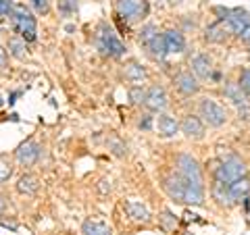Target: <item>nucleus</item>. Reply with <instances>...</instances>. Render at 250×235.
Listing matches in <instances>:
<instances>
[{
    "label": "nucleus",
    "mask_w": 250,
    "mask_h": 235,
    "mask_svg": "<svg viewBox=\"0 0 250 235\" xmlns=\"http://www.w3.org/2000/svg\"><path fill=\"white\" fill-rule=\"evenodd\" d=\"M169 4H182V0H169Z\"/></svg>",
    "instance_id": "a19ab883"
},
{
    "label": "nucleus",
    "mask_w": 250,
    "mask_h": 235,
    "mask_svg": "<svg viewBox=\"0 0 250 235\" xmlns=\"http://www.w3.org/2000/svg\"><path fill=\"white\" fill-rule=\"evenodd\" d=\"M240 85H242V90L246 92V96L250 98V67L242 71V75H240Z\"/></svg>",
    "instance_id": "473e14b6"
},
{
    "label": "nucleus",
    "mask_w": 250,
    "mask_h": 235,
    "mask_svg": "<svg viewBox=\"0 0 250 235\" xmlns=\"http://www.w3.org/2000/svg\"><path fill=\"white\" fill-rule=\"evenodd\" d=\"M38 187H40V183H38V177H36V175H29V173L23 175L19 181H17V190H19L21 194H27V196L36 194Z\"/></svg>",
    "instance_id": "4be33fe9"
},
{
    "label": "nucleus",
    "mask_w": 250,
    "mask_h": 235,
    "mask_svg": "<svg viewBox=\"0 0 250 235\" xmlns=\"http://www.w3.org/2000/svg\"><path fill=\"white\" fill-rule=\"evenodd\" d=\"M146 108L150 113H161L167 108V92L165 88H161V85H150L146 92Z\"/></svg>",
    "instance_id": "1a4fd4ad"
},
{
    "label": "nucleus",
    "mask_w": 250,
    "mask_h": 235,
    "mask_svg": "<svg viewBox=\"0 0 250 235\" xmlns=\"http://www.w3.org/2000/svg\"><path fill=\"white\" fill-rule=\"evenodd\" d=\"M179 129L184 131L186 137L198 139V137L205 136V123L200 121V117H194V115L184 117V121H182V125H179Z\"/></svg>",
    "instance_id": "f8f14e48"
},
{
    "label": "nucleus",
    "mask_w": 250,
    "mask_h": 235,
    "mask_svg": "<svg viewBox=\"0 0 250 235\" xmlns=\"http://www.w3.org/2000/svg\"><path fill=\"white\" fill-rule=\"evenodd\" d=\"M163 190L167 192V196L171 200L179 202V204H196V206H200L202 202H205V192H202V187L190 183L186 177H182L179 173L167 177L165 183H163Z\"/></svg>",
    "instance_id": "f257e3e1"
},
{
    "label": "nucleus",
    "mask_w": 250,
    "mask_h": 235,
    "mask_svg": "<svg viewBox=\"0 0 250 235\" xmlns=\"http://www.w3.org/2000/svg\"><path fill=\"white\" fill-rule=\"evenodd\" d=\"M146 92L142 85H134V88H129V102L131 104H144L146 102Z\"/></svg>",
    "instance_id": "bb28decb"
},
{
    "label": "nucleus",
    "mask_w": 250,
    "mask_h": 235,
    "mask_svg": "<svg viewBox=\"0 0 250 235\" xmlns=\"http://www.w3.org/2000/svg\"><path fill=\"white\" fill-rule=\"evenodd\" d=\"M29 4L34 6L38 15H48V11H50L48 0H29Z\"/></svg>",
    "instance_id": "2f4dec72"
},
{
    "label": "nucleus",
    "mask_w": 250,
    "mask_h": 235,
    "mask_svg": "<svg viewBox=\"0 0 250 235\" xmlns=\"http://www.w3.org/2000/svg\"><path fill=\"white\" fill-rule=\"evenodd\" d=\"M9 52H11V57L23 60V59L27 57L25 40H23V38H11V40H9Z\"/></svg>",
    "instance_id": "393cba45"
},
{
    "label": "nucleus",
    "mask_w": 250,
    "mask_h": 235,
    "mask_svg": "<svg viewBox=\"0 0 250 235\" xmlns=\"http://www.w3.org/2000/svg\"><path fill=\"white\" fill-rule=\"evenodd\" d=\"M57 9L61 17H73L77 13V0H57Z\"/></svg>",
    "instance_id": "a878e982"
},
{
    "label": "nucleus",
    "mask_w": 250,
    "mask_h": 235,
    "mask_svg": "<svg viewBox=\"0 0 250 235\" xmlns=\"http://www.w3.org/2000/svg\"><path fill=\"white\" fill-rule=\"evenodd\" d=\"M108 150H113L115 156H125V152H127V148H125V144L121 142L119 137L111 136L108 137Z\"/></svg>",
    "instance_id": "c756f323"
},
{
    "label": "nucleus",
    "mask_w": 250,
    "mask_h": 235,
    "mask_svg": "<svg viewBox=\"0 0 250 235\" xmlns=\"http://www.w3.org/2000/svg\"><path fill=\"white\" fill-rule=\"evenodd\" d=\"M225 25H228V29L231 31V34H242L248 25H250V13L244 11V9H231L228 21H225Z\"/></svg>",
    "instance_id": "9d476101"
},
{
    "label": "nucleus",
    "mask_w": 250,
    "mask_h": 235,
    "mask_svg": "<svg viewBox=\"0 0 250 235\" xmlns=\"http://www.w3.org/2000/svg\"><path fill=\"white\" fill-rule=\"evenodd\" d=\"M4 104V100H2V96H0V106H2Z\"/></svg>",
    "instance_id": "79ce46f5"
},
{
    "label": "nucleus",
    "mask_w": 250,
    "mask_h": 235,
    "mask_svg": "<svg viewBox=\"0 0 250 235\" xmlns=\"http://www.w3.org/2000/svg\"><path fill=\"white\" fill-rule=\"evenodd\" d=\"M229 194H231L233 204H236V202H244L248 198V194H250V181L246 177H242V179H238V181L229 183Z\"/></svg>",
    "instance_id": "a211bd4d"
},
{
    "label": "nucleus",
    "mask_w": 250,
    "mask_h": 235,
    "mask_svg": "<svg viewBox=\"0 0 250 235\" xmlns=\"http://www.w3.org/2000/svg\"><path fill=\"white\" fill-rule=\"evenodd\" d=\"M163 223H165L167 229H171V227H175V216L171 213H163Z\"/></svg>",
    "instance_id": "e433bc0d"
},
{
    "label": "nucleus",
    "mask_w": 250,
    "mask_h": 235,
    "mask_svg": "<svg viewBox=\"0 0 250 235\" xmlns=\"http://www.w3.org/2000/svg\"><path fill=\"white\" fill-rule=\"evenodd\" d=\"M215 15H219V21H228V17H229V13H231V9H223V6H215Z\"/></svg>",
    "instance_id": "c9c22d12"
},
{
    "label": "nucleus",
    "mask_w": 250,
    "mask_h": 235,
    "mask_svg": "<svg viewBox=\"0 0 250 235\" xmlns=\"http://www.w3.org/2000/svg\"><path fill=\"white\" fill-rule=\"evenodd\" d=\"M210 71H213V67H210V59L207 54H198V57L192 59V73L198 77V79H207L210 77Z\"/></svg>",
    "instance_id": "dca6fc26"
},
{
    "label": "nucleus",
    "mask_w": 250,
    "mask_h": 235,
    "mask_svg": "<svg viewBox=\"0 0 250 235\" xmlns=\"http://www.w3.org/2000/svg\"><path fill=\"white\" fill-rule=\"evenodd\" d=\"M83 235H113V231H111V227L100 221H85Z\"/></svg>",
    "instance_id": "5701e85b"
},
{
    "label": "nucleus",
    "mask_w": 250,
    "mask_h": 235,
    "mask_svg": "<svg viewBox=\"0 0 250 235\" xmlns=\"http://www.w3.org/2000/svg\"><path fill=\"white\" fill-rule=\"evenodd\" d=\"M248 54H250V52H248Z\"/></svg>",
    "instance_id": "37998d69"
},
{
    "label": "nucleus",
    "mask_w": 250,
    "mask_h": 235,
    "mask_svg": "<svg viewBox=\"0 0 250 235\" xmlns=\"http://www.w3.org/2000/svg\"><path fill=\"white\" fill-rule=\"evenodd\" d=\"M13 175V164L9 158H4V156H0V185L6 183Z\"/></svg>",
    "instance_id": "cd10ccee"
},
{
    "label": "nucleus",
    "mask_w": 250,
    "mask_h": 235,
    "mask_svg": "<svg viewBox=\"0 0 250 235\" xmlns=\"http://www.w3.org/2000/svg\"><path fill=\"white\" fill-rule=\"evenodd\" d=\"M223 94H225V96H228L236 106L248 104V96H246V92L242 90V85H240V83H225Z\"/></svg>",
    "instance_id": "412c9836"
},
{
    "label": "nucleus",
    "mask_w": 250,
    "mask_h": 235,
    "mask_svg": "<svg viewBox=\"0 0 250 235\" xmlns=\"http://www.w3.org/2000/svg\"><path fill=\"white\" fill-rule=\"evenodd\" d=\"M163 38H165V44H167V52H169V54H179V52H184L186 40H184V34H182L179 29H167L165 34H163Z\"/></svg>",
    "instance_id": "ddd939ff"
},
{
    "label": "nucleus",
    "mask_w": 250,
    "mask_h": 235,
    "mask_svg": "<svg viewBox=\"0 0 250 235\" xmlns=\"http://www.w3.org/2000/svg\"><path fill=\"white\" fill-rule=\"evenodd\" d=\"M38 156H40V146H38L34 139H27V142H23L17 150H15V158L21 167H34Z\"/></svg>",
    "instance_id": "6e6552de"
},
{
    "label": "nucleus",
    "mask_w": 250,
    "mask_h": 235,
    "mask_svg": "<svg viewBox=\"0 0 250 235\" xmlns=\"http://www.w3.org/2000/svg\"><path fill=\"white\" fill-rule=\"evenodd\" d=\"M96 46L98 50L106 54V57H113V59H121L125 54V44L117 38L115 31L108 27V23H100L98 25V34H96Z\"/></svg>",
    "instance_id": "f03ea898"
},
{
    "label": "nucleus",
    "mask_w": 250,
    "mask_h": 235,
    "mask_svg": "<svg viewBox=\"0 0 250 235\" xmlns=\"http://www.w3.org/2000/svg\"><path fill=\"white\" fill-rule=\"evenodd\" d=\"M138 127L140 129H146V131L152 129V117L150 115H142V119L138 121Z\"/></svg>",
    "instance_id": "72a5a7b5"
},
{
    "label": "nucleus",
    "mask_w": 250,
    "mask_h": 235,
    "mask_svg": "<svg viewBox=\"0 0 250 235\" xmlns=\"http://www.w3.org/2000/svg\"><path fill=\"white\" fill-rule=\"evenodd\" d=\"M125 79L134 81V83L146 79V69L142 65H138V62H129V65L125 67Z\"/></svg>",
    "instance_id": "b1692460"
},
{
    "label": "nucleus",
    "mask_w": 250,
    "mask_h": 235,
    "mask_svg": "<svg viewBox=\"0 0 250 235\" xmlns=\"http://www.w3.org/2000/svg\"><path fill=\"white\" fill-rule=\"evenodd\" d=\"M146 50L150 52V57L152 59H159V60H163L167 57V44H165V38H163V34H156L150 42L146 44Z\"/></svg>",
    "instance_id": "aec40b11"
},
{
    "label": "nucleus",
    "mask_w": 250,
    "mask_h": 235,
    "mask_svg": "<svg viewBox=\"0 0 250 235\" xmlns=\"http://www.w3.org/2000/svg\"><path fill=\"white\" fill-rule=\"evenodd\" d=\"M156 129H159L161 136L171 137V136H175V133L179 131V123L171 115H161L159 119H156Z\"/></svg>",
    "instance_id": "6ab92c4d"
},
{
    "label": "nucleus",
    "mask_w": 250,
    "mask_h": 235,
    "mask_svg": "<svg viewBox=\"0 0 250 235\" xmlns=\"http://www.w3.org/2000/svg\"><path fill=\"white\" fill-rule=\"evenodd\" d=\"M4 208H6V198H4V196H0V213H2Z\"/></svg>",
    "instance_id": "ea45409f"
},
{
    "label": "nucleus",
    "mask_w": 250,
    "mask_h": 235,
    "mask_svg": "<svg viewBox=\"0 0 250 235\" xmlns=\"http://www.w3.org/2000/svg\"><path fill=\"white\" fill-rule=\"evenodd\" d=\"M156 34H159L156 25H144L142 29H140V34H138V40H140V44H142V46H146Z\"/></svg>",
    "instance_id": "c85d7f7f"
},
{
    "label": "nucleus",
    "mask_w": 250,
    "mask_h": 235,
    "mask_svg": "<svg viewBox=\"0 0 250 235\" xmlns=\"http://www.w3.org/2000/svg\"><path fill=\"white\" fill-rule=\"evenodd\" d=\"M13 21H15V31L23 38L25 42H36L38 38V25L36 17L31 15L23 4H17L13 11Z\"/></svg>",
    "instance_id": "20e7f679"
},
{
    "label": "nucleus",
    "mask_w": 250,
    "mask_h": 235,
    "mask_svg": "<svg viewBox=\"0 0 250 235\" xmlns=\"http://www.w3.org/2000/svg\"><path fill=\"white\" fill-rule=\"evenodd\" d=\"M246 171H248V167L240 156H229V158H225L217 167L215 179H219V181H223V183H233V181H238V179L246 177Z\"/></svg>",
    "instance_id": "39448f33"
},
{
    "label": "nucleus",
    "mask_w": 250,
    "mask_h": 235,
    "mask_svg": "<svg viewBox=\"0 0 250 235\" xmlns=\"http://www.w3.org/2000/svg\"><path fill=\"white\" fill-rule=\"evenodd\" d=\"M13 11H15L13 0H0V19L13 17Z\"/></svg>",
    "instance_id": "7c9ffc66"
},
{
    "label": "nucleus",
    "mask_w": 250,
    "mask_h": 235,
    "mask_svg": "<svg viewBox=\"0 0 250 235\" xmlns=\"http://www.w3.org/2000/svg\"><path fill=\"white\" fill-rule=\"evenodd\" d=\"M173 85L184 94V96H194V94H198L200 90V83H198V77L196 75H192V73H179L175 79H173Z\"/></svg>",
    "instance_id": "9b49d317"
},
{
    "label": "nucleus",
    "mask_w": 250,
    "mask_h": 235,
    "mask_svg": "<svg viewBox=\"0 0 250 235\" xmlns=\"http://www.w3.org/2000/svg\"><path fill=\"white\" fill-rule=\"evenodd\" d=\"M200 117L210 125V127H221L225 123V119H228V113H225V108L219 102H215L213 98H202Z\"/></svg>",
    "instance_id": "423d86ee"
},
{
    "label": "nucleus",
    "mask_w": 250,
    "mask_h": 235,
    "mask_svg": "<svg viewBox=\"0 0 250 235\" xmlns=\"http://www.w3.org/2000/svg\"><path fill=\"white\" fill-rule=\"evenodd\" d=\"M177 173L186 177L190 183L202 187V171L198 167L196 158H192L190 154H179L177 156Z\"/></svg>",
    "instance_id": "0eeeda50"
},
{
    "label": "nucleus",
    "mask_w": 250,
    "mask_h": 235,
    "mask_svg": "<svg viewBox=\"0 0 250 235\" xmlns=\"http://www.w3.org/2000/svg\"><path fill=\"white\" fill-rule=\"evenodd\" d=\"M115 11L125 23H140L148 17L150 13V4L148 0H117Z\"/></svg>",
    "instance_id": "7ed1b4c3"
},
{
    "label": "nucleus",
    "mask_w": 250,
    "mask_h": 235,
    "mask_svg": "<svg viewBox=\"0 0 250 235\" xmlns=\"http://www.w3.org/2000/svg\"><path fill=\"white\" fill-rule=\"evenodd\" d=\"M238 115H240V121H250V106L248 104L238 106Z\"/></svg>",
    "instance_id": "f704fd0d"
},
{
    "label": "nucleus",
    "mask_w": 250,
    "mask_h": 235,
    "mask_svg": "<svg viewBox=\"0 0 250 235\" xmlns=\"http://www.w3.org/2000/svg\"><path fill=\"white\" fill-rule=\"evenodd\" d=\"M205 40L208 44H221L228 40V25H225V21H217L213 25H208L205 31Z\"/></svg>",
    "instance_id": "4468645a"
},
{
    "label": "nucleus",
    "mask_w": 250,
    "mask_h": 235,
    "mask_svg": "<svg viewBox=\"0 0 250 235\" xmlns=\"http://www.w3.org/2000/svg\"><path fill=\"white\" fill-rule=\"evenodd\" d=\"M240 40L244 42V44H248V46H250V25H248V27H246V29L240 34Z\"/></svg>",
    "instance_id": "4c0bfd02"
},
{
    "label": "nucleus",
    "mask_w": 250,
    "mask_h": 235,
    "mask_svg": "<svg viewBox=\"0 0 250 235\" xmlns=\"http://www.w3.org/2000/svg\"><path fill=\"white\" fill-rule=\"evenodd\" d=\"M125 213H127V216L136 223H148L150 221V213H148L146 206H142L140 202H125Z\"/></svg>",
    "instance_id": "f3484780"
},
{
    "label": "nucleus",
    "mask_w": 250,
    "mask_h": 235,
    "mask_svg": "<svg viewBox=\"0 0 250 235\" xmlns=\"http://www.w3.org/2000/svg\"><path fill=\"white\" fill-rule=\"evenodd\" d=\"M210 192H213V198L217 200L219 206H231L233 204L231 194H229V183H223V181H219V179H215L213 190Z\"/></svg>",
    "instance_id": "2eb2a0df"
},
{
    "label": "nucleus",
    "mask_w": 250,
    "mask_h": 235,
    "mask_svg": "<svg viewBox=\"0 0 250 235\" xmlns=\"http://www.w3.org/2000/svg\"><path fill=\"white\" fill-rule=\"evenodd\" d=\"M2 67H6V50L0 46V69Z\"/></svg>",
    "instance_id": "58836bf2"
}]
</instances>
